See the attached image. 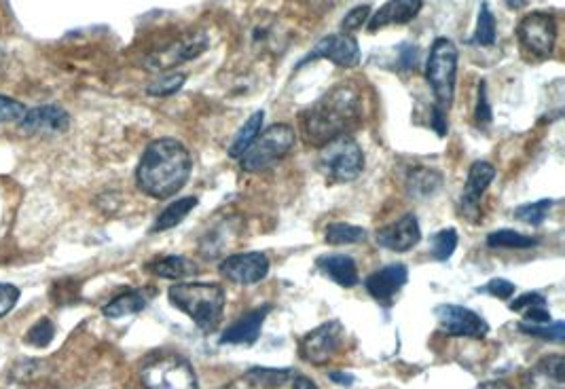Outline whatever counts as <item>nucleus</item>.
<instances>
[{
    "instance_id": "f257e3e1",
    "label": "nucleus",
    "mask_w": 565,
    "mask_h": 389,
    "mask_svg": "<svg viewBox=\"0 0 565 389\" xmlns=\"http://www.w3.org/2000/svg\"><path fill=\"white\" fill-rule=\"evenodd\" d=\"M193 170L189 148L174 138H159L147 146L136 168L138 189L153 199H168L185 189Z\"/></svg>"
},
{
    "instance_id": "f03ea898",
    "label": "nucleus",
    "mask_w": 565,
    "mask_h": 389,
    "mask_svg": "<svg viewBox=\"0 0 565 389\" xmlns=\"http://www.w3.org/2000/svg\"><path fill=\"white\" fill-rule=\"evenodd\" d=\"M362 119L360 91L352 85H337L309 106L303 117V138L309 146H324L339 136H348Z\"/></svg>"
},
{
    "instance_id": "7ed1b4c3",
    "label": "nucleus",
    "mask_w": 565,
    "mask_h": 389,
    "mask_svg": "<svg viewBox=\"0 0 565 389\" xmlns=\"http://www.w3.org/2000/svg\"><path fill=\"white\" fill-rule=\"evenodd\" d=\"M168 299L204 332H214L223 322L227 296L221 284L178 282L170 286Z\"/></svg>"
},
{
    "instance_id": "20e7f679",
    "label": "nucleus",
    "mask_w": 565,
    "mask_h": 389,
    "mask_svg": "<svg viewBox=\"0 0 565 389\" xmlns=\"http://www.w3.org/2000/svg\"><path fill=\"white\" fill-rule=\"evenodd\" d=\"M297 144V132L293 125L276 123L252 140V144L238 157L240 168L248 174L265 172L273 165L280 163L286 155H290Z\"/></svg>"
},
{
    "instance_id": "39448f33",
    "label": "nucleus",
    "mask_w": 565,
    "mask_h": 389,
    "mask_svg": "<svg viewBox=\"0 0 565 389\" xmlns=\"http://www.w3.org/2000/svg\"><path fill=\"white\" fill-rule=\"evenodd\" d=\"M458 47L451 39L439 36L430 49V58L426 64V79L434 94V108L449 115L455 98V77H458Z\"/></svg>"
},
{
    "instance_id": "423d86ee",
    "label": "nucleus",
    "mask_w": 565,
    "mask_h": 389,
    "mask_svg": "<svg viewBox=\"0 0 565 389\" xmlns=\"http://www.w3.org/2000/svg\"><path fill=\"white\" fill-rule=\"evenodd\" d=\"M318 168L322 176L331 182H354L364 170V153L350 134L339 136L320 146Z\"/></svg>"
},
{
    "instance_id": "0eeeda50",
    "label": "nucleus",
    "mask_w": 565,
    "mask_h": 389,
    "mask_svg": "<svg viewBox=\"0 0 565 389\" xmlns=\"http://www.w3.org/2000/svg\"><path fill=\"white\" fill-rule=\"evenodd\" d=\"M140 383L144 389H199L193 366L180 356H161L144 364Z\"/></svg>"
},
{
    "instance_id": "6e6552de",
    "label": "nucleus",
    "mask_w": 565,
    "mask_h": 389,
    "mask_svg": "<svg viewBox=\"0 0 565 389\" xmlns=\"http://www.w3.org/2000/svg\"><path fill=\"white\" fill-rule=\"evenodd\" d=\"M521 47L538 60H549L557 45V20L549 11H532L519 22Z\"/></svg>"
},
{
    "instance_id": "1a4fd4ad",
    "label": "nucleus",
    "mask_w": 565,
    "mask_h": 389,
    "mask_svg": "<svg viewBox=\"0 0 565 389\" xmlns=\"http://www.w3.org/2000/svg\"><path fill=\"white\" fill-rule=\"evenodd\" d=\"M208 47H210V39H208V34L204 30L187 32L185 36H180V39L172 41L170 45H166L163 49L149 53L147 58H144L142 66L149 68V70H155V72L170 70V68L182 64V62L199 58V55H202Z\"/></svg>"
},
{
    "instance_id": "9d476101",
    "label": "nucleus",
    "mask_w": 565,
    "mask_h": 389,
    "mask_svg": "<svg viewBox=\"0 0 565 389\" xmlns=\"http://www.w3.org/2000/svg\"><path fill=\"white\" fill-rule=\"evenodd\" d=\"M343 345V324L339 320L324 322L301 339L299 354L305 362L324 366L335 358Z\"/></svg>"
},
{
    "instance_id": "9b49d317",
    "label": "nucleus",
    "mask_w": 565,
    "mask_h": 389,
    "mask_svg": "<svg viewBox=\"0 0 565 389\" xmlns=\"http://www.w3.org/2000/svg\"><path fill=\"white\" fill-rule=\"evenodd\" d=\"M439 330L449 337H466V339H483L489 332V324L481 318L477 311L462 305H439L434 309Z\"/></svg>"
},
{
    "instance_id": "f8f14e48",
    "label": "nucleus",
    "mask_w": 565,
    "mask_h": 389,
    "mask_svg": "<svg viewBox=\"0 0 565 389\" xmlns=\"http://www.w3.org/2000/svg\"><path fill=\"white\" fill-rule=\"evenodd\" d=\"M320 58L331 60L333 64L341 68H354L360 64V45L356 43L352 34H345V32L328 34L305 55V58L297 64V68H303L305 64L316 62Z\"/></svg>"
},
{
    "instance_id": "ddd939ff",
    "label": "nucleus",
    "mask_w": 565,
    "mask_h": 389,
    "mask_svg": "<svg viewBox=\"0 0 565 389\" xmlns=\"http://www.w3.org/2000/svg\"><path fill=\"white\" fill-rule=\"evenodd\" d=\"M269 256L263 252H240L223 258V263L218 265V273L225 280L242 286H252L263 282L269 273Z\"/></svg>"
},
{
    "instance_id": "4468645a",
    "label": "nucleus",
    "mask_w": 565,
    "mask_h": 389,
    "mask_svg": "<svg viewBox=\"0 0 565 389\" xmlns=\"http://www.w3.org/2000/svg\"><path fill=\"white\" fill-rule=\"evenodd\" d=\"M496 178V168L487 161H475L470 165L466 187L460 201V214L470 222L481 220V199Z\"/></svg>"
},
{
    "instance_id": "2eb2a0df",
    "label": "nucleus",
    "mask_w": 565,
    "mask_h": 389,
    "mask_svg": "<svg viewBox=\"0 0 565 389\" xmlns=\"http://www.w3.org/2000/svg\"><path fill=\"white\" fill-rule=\"evenodd\" d=\"M377 244L390 252H409L413 250L419 239H422V229H419V220L413 212L398 218L388 227H381L375 233Z\"/></svg>"
},
{
    "instance_id": "dca6fc26",
    "label": "nucleus",
    "mask_w": 565,
    "mask_h": 389,
    "mask_svg": "<svg viewBox=\"0 0 565 389\" xmlns=\"http://www.w3.org/2000/svg\"><path fill=\"white\" fill-rule=\"evenodd\" d=\"M409 282V269L403 263H392L367 277V292L379 303H392L394 296Z\"/></svg>"
},
{
    "instance_id": "f3484780",
    "label": "nucleus",
    "mask_w": 565,
    "mask_h": 389,
    "mask_svg": "<svg viewBox=\"0 0 565 389\" xmlns=\"http://www.w3.org/2000/svg\"><path fill=\"white\" fill-rule=\"evenodd\" d=\"M271 311V305H263L252 309L250 313H246L244 318H240L238 322H233L223 335H221V343L225 345H254L261 337L263 324L267 320V313Z\"/></svg>"
},
{
    "instance_id": "a211bd4d",
    "label": "nucleus",
    "mask_w": 565,
    "mask_h": 389,
    "mask_svg": "<svg viewBox=\"0 0 565 389\" xmlns=\"http://www.w3.org/2000/svg\"><path fill=\"white\" fill-rule=\"evenodd\" d=\"M424 7V0H388L386 5H381L369 20V30L377 32L386 26H400L409 24L419 15Z\"/></svg>"
},
{
    "instance_id": "6ab92c4d",
    "label": "nucleus",
    "mask_w": 565,
    "mask_h": 389,
    "mask_svg": "<svg viewBox=\"0 0 565 389\" xmlns=\"http://www.w3.org/2000/svg\"><path fill=\"white\" fill-rule=\"evenodd\" d=\"M525 389H565V358L561 354L542 358L523 377Z\"/></svg>"
},
{
    "instance_id": "aec40b11",
    "label": "nucleus",
    "mask_w": 565,
    "mask_h": 389,
    "mask_svg": "<svg viewBox=\"0 0 565 389\" xmlns=\"http://www.w3.org/2000/svg\"><path fill=\"white\" fill-rule=\"evenodd\" d=\"M70 125V117L64 108L60 106H36L28 108V113L22 121V127L30 129V132H66Z\"/></svg>"
},
{
    "instance_id": "412c9836",
    "label": "nucleus",
    "mask_w": 565,
    "mask_h": 389,
    "mask_svg": "<svg viewBox=\"0 0 565 389\" xmlns=\"http://www.w3.org/2000/svg\"><path fill=\"white\" fill-rule=\"evenodd\" d=\"M318 269L333 280L335 284L343 286V288H354L358 286L360 277H358V267L352 256L345 254H326L318 258Z\"/></svg>"
},
{
    "instance_id": "4be33fe9",
    "label": "nucleus",
    "mask_w": 565,
    "mask_h": 389,
    "mask_svg": "<svg viewBox=\"0 0 565 389\" xmlns=\"http://www.w3.org/2000/svg\"><path fill=\"white\" fill-rule=\"evenodd\" d=\"M407 193L413 199H428L443 187V174L432 168H413L407 176Z\"/></svg>"
},
{
    "instance_id": "5701e85b",
    "label": "nucleus",
    "mask_w": 565,
    "mask_h": 389,
    "mask_svg": "<svg viewBox=\"0 0 565 389\" xmlns=\"http://www.w3.org/2000/svg\"><path fill=\"white\" fill-rule=\"evenodd\" d=\"M149 303V296L144 290H125L121 294H117L115 299L104 305L102 313L106 318L117 320V318H125V316H136Z\"/></svg>"
},
{
    "instance_id": "b1692460",
    "label": "nucleus",
    "mask_w": 565,
    "mask_h": 389,
    "mask_svg": "<svg viewBox=\"0 0 565 389\" xmlns=\"http://www.w3.org/2000/svg\"><path fill=\"white\" fill-rule=\"evenodd\" d=\"M149 269L163 280H185V277H193L199 273V267L189 261L185 256H161L157 261L149 265Z\"/></svg>"
},
{
    "instance_id": "393cba45",
    "label": "nucleus",
    "mask_w": 565,
    "mask_h": 389,
    "mask_svg": "<svg viewBox=\"0 0 565 389\" xmlns=\"http://www.w3.org/2000/svg\"><path fill=\"white\" fill-rule=\"evenodd\" d=\"M197 203H199L197 197H182V199L172 201L170 206L163 210L157 216V220L153 222L151 233H163V231H170V229L178 227L180 222L185 220L197 208Z\"/></svg>"
},
{
    "instance_id": "a878e982",
    "label": "nucleus",
    "mask_w": 565,
    "mask_h": 389,
    "mask_svg": "<svg viewBox=\"0 0 565 389\" xmlns=\"http://www.w3.org/2000/svg\"><path fill=\"white\" fill-rule=\"evenodd\" d=\"M487 246L494 250H527V248H536L538 239L532 235H523L517 233L513 229H500L487 235Z\"/></svg>"
},
{
    "instance_id": "bb28decb",
    "label": "nucleus",
    "mask_w": 565,
    "mask_h": 389,
    "mask_svg": "<svg viewBox=\"0 0 565 389\" xmlns=\"http://www.w3.org/2000/svg\"><path fill=\"white\" fill-rule=\"evenodd\" d=\"M290 375H293V370L290 368H250L246 373V381L254 387V389H276L280 385H284Z\"/></svg>"
},
{
    "instance_id": "cd10ccee",
    "label": "nucleus",
    "mask_w": 565,
    "mask_h": 389,
    "mask_svg": "<svg viewBox=\"0 0 565 389\" xmlns=\"http://www.w3.org/2000/svg\"><path fill=\"white\" fill-rule=\"evenodd\" d=\"M263 121H265V113H263V110H257V113H254V115L240 127V132L235 134V138H233V142H231V146H229V155H231L233 159H238V157L246 151V148L252 144V140L261 134Z\"/></svg>"
},
{
    "instance_id": "c85d7f7f",
    "label": "nucleus",
    "mask_w": 565,
    "mask_h": 389,
    "mask_svg": "<svg viewBox=\"0 0 565 389\" xmlns=\"http://www.w3.org/2000/svg\"><path fill=\"white\" fill-rule=\"evenodd\" d=\"M326 244L331 246H343V244H360L367 239V231L356 225H348V222H333L324 231Z\"/></svg>"
},
{
    "instance_id": "c756f323",
    "label": "nucleus",
    "mask_w": 565,
    "mask_h": 389,
    "mask_svg": "<svg viewBox=\"0 0 565 389\" xmlns=\"http://www.w3.org/2000/svg\"><path fill=\"white\" fill-rule=\"evenodd\" d=\"M458 231L455 229H441L439 233H434L430 239V254L434 261L445 263L453 256L455 248H458Z\"/></svg>"
},
{
    "instance_id": "7c9ffc66",
    "label": "nucleus",
    "mask_w": 565,
    "mask_h": 389,
    "mask_svg": "<svg viewBox=\"0 0 565 389\" xmlns=\"http://www.w3.org/2000/svg\"><path fill=\"white\" fill-rule=\"evenodd\" d=\"M472 43L481 47H491L496 43V17L491 13L489 5L483 3L479 9V20H477V30L472 36Z\"/></svg>"
},
{
    "instance_id": "2f4dec72",
    "label": "nucleus",
    "mask_w": 565,
    "mask_h": 389,
    "mask_svg": "<svg viewBox=\"0 0 565 389\" xmlns=\"http://www.w3.org/2000/svg\"><path fill=\"white\" fill-rule=\"evenodd\" d=\"M187 77L182 72H170V74H159V77L147 87V94L155 98H166L174 96L185 85Z\"/></svg>"
},
{
    "instance_id": "473e14b6",
    "label": "nucleus",
    "mask_w": 565,
    "mask_h": 389,
    "mask_svg": "<svg viewBox=\"0 0 565 389\" xmlns=\"http://www.w3.org/2000/svg\"><path fill=\"white\" fill-rule=\"evenodd\" d=\"M553 208V199H540L534 203H525L515 210V218L525 222V225L540 227Z\"/></svg>"
},
{
    "instance_id": "72a5a7b5",
    "label": "nucleus",
    "mask_w": 565,
    "mask_h": 389,
    "mask_svg": "<svg viewBox=\"0 0 565 389\" xmlns=\"http://www.w3.org/2000/svg\"><path fill=\"white\" fill-rule=\"evenodd\" d=\"M519 330L530 337H538V339L553 341V343H563L565 339V322H546V324L521 322Z\"/></svg>"
},
{
    "instance_id": "f704fd0d",
    "label": "nucleus",
    "mask_w": 565,
    "mask_h": 389,
    "mask_svg": "<svg viewBox=\"0 0 565 389\" xmlns=\"http://www.w3.org/2000/svg\"><path fill=\"white\" fill-rule=\"evenodd\" d=\"M53 337H56V326H53L51 320H41V322H36L30 330H28V335H26V341L34 347H47Z\"/></svg>"
},
{
    "instance_id": "c9c22d12",
    "label": "nucleus",
    "mask_w": 565,
    "mask_h": 389,
    "mask_svg": "<svg viewBox=\"0 0 565 389\" xmlns=\"http://www.w3.org/2000/svg\"><path fill=\"white\" fill-rule=\"evenodd\" d=\"M28 108L13 98L0 96V123H22Z\"/></svg>"
},
{
    "instance_id": "e433bc0d",
    "label": "nucleus",
    "mask_w": 565,
    "mask_h": 389,
    "mask_svg": "<svg viewBox=\"0 0 565 389\" xmlns=\"http://www.w3.org/2000/svg\"><path fill=\"white\" fill-rule=\"evenodd\" d=\"M371 17V7L369 5H362V7H354L350 13H345L341 28L345 34H354L356 30H360L364 24L369 22Z\"/></svg>"
},
{
    "instance_id": "4c0bfd02",
    "label": "nucleus",
    "mask_w": 565,
    "mask_h": 389,
    "mask_svg": "<svg viewBox=\"0 0 565 389\" xmlns=\"http://www.w3.org/2000/svg\"><path fill=\"white\" fill-rule=\"evenodd\" d=\"M20 288L13 284H0V318H5L7 313L20 301Z\"/></svg>"
},
{
    "instance_id": "58836bf2",
    "label": "nucleus",
    "mask_w": 565,
    "mask_h": 389,
    "mask_svg": "<svg viewBox=\"0 0 565 389\" xmlns=\"http://www.w3.org/2000/svg\"><path fill=\"white\" fill-rule=\"evenodd\" d=\"M491 106H489V100H487V85L485 81H481L479 85V96H477V108H475V119H477V125L479 127H485L491 123Z\"/></svg>"
},
{
    "instance_id": "ea45409f",
    "label": "nucleus",
    "mask_w": 565,
    "mask_h": 389,
    "mask_svg": "<svg viewBox=\"0 0 565 389\" xmlns=\"http://www.w3.org/2000/svg\"><path fill=\"white\" fill-rule=\"evenodd\" d=\"M483 290L491 296H496V299H500V301H506L515 294V284L504 280V277H494V280H491Z\"/></svg>"
},
{
    "instance_id": "a19ab883",
    "label": "nucleus",
    "mask_w": 565,
    "mask_h": 389,
    "mask_svg": "<svg viewBox=\"0 0 565 389\" xmlns=\"http://www.w3.org/2000/svg\"><path fill=\"white\" fill-rule=\"evenodd\" d=\"M534 307H546V299L540 292L521 294L519 299L510 303V309H513V311H527V309H534Z\"/></svg>"
},
{
    "instance_id": "79ce46f5",
    "label": "nucleus",
    "mask_w": 565,
    "mask_h": 389,
    "mask_svg": "<svg viewBox=\"0 0 565 389\" xmlns=\"http://www.w3.org/2000/svg\"><path fill=\"white\" fill-rule=\"evenodd\" d=\"M523 316H525L527 324H546V322H551V313H549V309H546V307L527 309Z\"/></svg>"
},
{
    "instance_id": "37998d69",
    "label": "nucleus",
    "mask_w": 565,
    "mask_h": 389,
    "mask_svg": "<svg viewBox=\"0 0 565 389\" xmlns=\"http://www.w3.org/2000/svg\"><path fill=\"white\" fill-rule=\"evenodd\" d=\"M415 64H417V47L411 43L400 47V66L409 70L415 68Z\"/></svg>"
},
{
    "instance_id": "c03bdc74",
    "label": "nucleus",
    "mask_w": 565,
    "mask_h": 389,
    "mask_svg": "<svg viewBox=\"0 0 565 389\" xmlns=\"http://www.w3.org/2000/svg\"><path fill=\"white\" fill-rule=\"evenodd\" d=\"M309 7H314L316 11H333L335 5H339L341 0H307Z\"/></svg>"
},
{
    "instance_id": "a18cd8bd",
    "label": "nucleus",
    "mask_w": 565,
    "mask_h": 389,
    "mask_svg": "<svg viewBox=\"0 0 565 389\" xmlns=\"http://www.w3.org/2000/svg\"><path fill=\"white\" fill-rule=\"evenodd\" d=\"M331 379L339 385H345V387H352L354 385V377L348 375V373H339V370H335V373H331Z\"/></svg>"
},
{
    "instance_id": "49530a36",
    "label": "nucleus",
    "mask_w": 565,
    "mask_h": 389,
    "mask_svg": "<svg viewBox=\"0 0 565 389\" xmlns=\"http://www.w3.org/2000/svg\"><path fill=\"white\" fill-rule=\"evenodd\" d=\"M293 389H318V385L309 377H295L293 379Z\"/></svg>"
},
{
    "instance_id": "de8ad7c7",
    "label": "nucleus",
    "mask_w": 565,
    "mask_h": 389,
    "mask_svg": "<svg viewBox=\"0 0 565 389\" xmlns=\"http://www.w3.org/2000/svg\"><path fill=\"white\" fill-rule=\"evenodd\" d=\"M475 389H515V387L506 383V381H485V383L477 385Z\"/></svg>"
}]
</instances>
